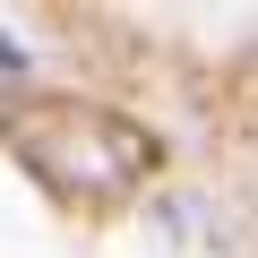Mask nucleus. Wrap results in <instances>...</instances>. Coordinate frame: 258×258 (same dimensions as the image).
<instances>
[{"label":"nucleus","instance_id":"f257e3e1","mask_svg":"<svg viewBox=\"0 0 258 258\" xmlns=\"http://www.w3.org/2000/svg\"><path fill=\"white\" fill-rule=\"evenodd\" d=\"M0 69H26V43L18 35H0Z\"/></svg>","mask_w":258,"mask_h":258}]
</instances>
